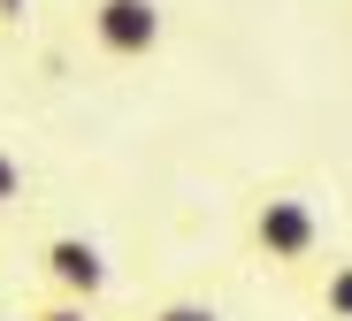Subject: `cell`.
I'll return each instance as SVG.
<instances>
[{
  "label": "cell",
  "mask_w": 352,
  "mask_h": 321,
  "mask_svg": "<svg viewBox=\"0 0 352 321\" xmlns=\"http://www.w3.org/2000/svg\"><path fill=\"white\" fill-rule=\"evenodd\" d=\"M245 245H253L261 268L307 276V268H322V207L307 191H291V184H268L253 199V214H245Z\"/></svg>",
  "instance_id": "1"
},
{
  "label": "cell",
  "mask_w": 352,
  "mask_h": 321,
  "mask_svg": "<svg viewBox=\"0 0 352 321\" xmlns=\"http://www.w3.org/2000/svg\"><path fill=\"white\" fill-rule=\"evenodd\" d=\"M85 38L100 61H153L161 38H168V16L161 0H85Z\"/></svg>",
  "instance_id": "2"
},
{
  "label": "cell",
  "mask_w": 352,
  "mask_h": 321,
  "mask_svg": "<svg viewBox=\"0 0 352 321\" xmlns=\"http://www.w3.org/2000/svg\"><path fill=\"white\" fill-rule=\"evenodd\" d=\"M38 276H46V291H54V298H69V306H100V298H107V283H115L107 252H100L85 230H54V237L38 245Z\"/></svg>",
  "instance_id": "3"
},
{
  "label": "cell",
  "mask_w": 352,
  "mask_h": 321,
  "mask_svg": "<svg viewBox=\"0 0 352 321\" xmlns=\"http://www.w3.org/2000/svg\"><path fill=\"white\" fill-rule=\"evenodd\" d=\"M314 313L322 321H352V261H322L314 268Z\"/></svg>",
  "instance_id": "4"
},
{
  "label": "cell",
  "mask_w": 352,
  "mask_h": 321,
  "mask_svg": "<svg viewBox=\"0 0 352 321\" xmlns=\"http://www.w3.org/2000/svg\"><path fill=\"white\" fill-rule=\"evenodd\" d=\"M23 199H31V168H23L8 146H0V214H16Z\"/></svg>",
  "instance_id": "5"
},
{
  "label": "cell",
  "mask_w": 352,
  "mask_h": 321,
  "mask_svg": "<svg viewBox=\"0 0 352 321\" xmlns=\"http://www.w3.org/2000/svg\"><path fill=\"white\" fill-rule=\"evenodd\" d=\"M146 321H222V313H214V298H161Z\"/></svg>",
  "instance_id": "6"
},
{
  "label": "cell",
  "mask_w": 352,
  "mask_h": 321,
  "mask_svg": "<svg viewBox=\"0 0 352 321\" xmlns=\"http://www.w3.org/2000/svg\"><path fill=\"white\" fill-rule=\"evenodd\" d=\"M23 321H92V306H69V298H38Z\"/></svg>",
  "instance_id": "7"
},
{
  "label": "cell",
  "mask_w": 352,
  "mask_h": 321,
  "mask_svg": "<svg viewBox=\"0 0 352 321\" xmlns=\"http://www.w3.org/2000/svg\"><path fill=\"white\" fill-rule=\"evenodd\" d=\"M23 8H31V0H0V31H8V23H23Z\"/></svg>",
  "instance_id": "8"
},
{
  "label": "cell",
  "mask_w": 352,
  "mask_h": 321,
  "mask_svg": "<svg viewBox=\"0 0 352 321\" xmlns=\"http://www.w3.org/2000/svg\"><path fill=\"white\" fill-rule=\"evenodd\" d=\"M0 321H16V313H0Z\"/></svg>",
  "instance_id": "9"
}]
</instances>
